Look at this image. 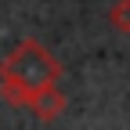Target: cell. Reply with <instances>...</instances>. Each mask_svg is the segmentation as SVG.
Instances as JSON below:
<instances>
[{
	"label": "cell",
	"instance_id": "cell-3",
	"mask_svg": "<svg viewBox=\"0 0 130 130\" xmlns=\"http://www.w3.org/2000/svg\"><path fill=\"white\" fill-rule=\"evenodd\" d=\"M108 25L116 32H130V0H116L108 11Z\"/></svg>",
	"mask_w": 130,
	"mask_h": 130
},
{
	"label": "cell",
	"instance_id": "cell-2",
	"mask_svg": "<svg viewBox=\"0 0 130 130\" xmlns=\"http://www.w3.org/2000/svg\"><path fill=\"white\" fill-rule=\"evenodd\" d=\"M29 108L36 112V119L51 123V119H58L61 112H65V94L54 90V87H47V90H40L36 98H32V105H29Z\"/></svg>",
	"mask_w": 130,
	"mask_h": 130
},
{
	"label": "cell",
	"instance_id": "cell-1",
	"mask_svg": "<svg viewBox=\"0 0 130 130\" xmlns=\"http://www.w3.org/2000/svg\"><path fill=\"white\" fill-rule=\"evenodd\" d=\"M61 76L58 58L36 40H22L14 51L0 61V94L11 105H32L40 90L54 87Z\"/></svg>",
	"mask_w": 130,
	"mask_h": 130
}]
</instances>
